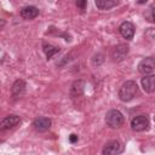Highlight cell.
<instances>
[{"mask_svg": "<svg viewBox=\"0 0 155 155\" xmlns=\"http://www.w3.org/2000/svg\"><path fill=\"white\" fill-rule=\"evenodd\" d=\"M86 2H87V0H76V6L80 8V10H85L86 8Z\"/></svg>", "mask_w": 155, "mask_h": 155, "instance_id": "cell-17", "label": "cell"}, {"mask_svg": "<svg viewBox=\"0 0 155 155\" xmlns=\"http://www.w3.org/2000/svg\"><path fill=\"white\" fill-rule=\"evenodd\" d=\"M154 70H155V61L151 57L143 58L138 64V71L143 75L154 74Z\"/></svg>", "mask_w": 155, "mask_h": 155, "instance_id": "cell-4", "label": "cell"}, {"mask_svg": "<svg viewBox=\"0 0 155 155\" xmlns=\"http://www.w3.org/2000/svg\"><path fill=\"white\" fill-rule=\"evenodd\" d=\"M125 117L122 113L117 109H111L105 114V124L110 128H119L124 125Z\"/></svg>", "mask_w": 155, "mask_h": 155, "instance_id": "cell-2", "label": "cell"}, {"mask_svg": "<svg viewBox=\"0 0 155 155\" xmlns=\"http://www.w3.org/2000/svg\"><path fill=\"white\" fill-rule=\"evenodd\" d=\"M25 87H27V85H25V81H24V80H22V79L16 80V81L13 82L12 87H11V93H12V96H13L15 98L22 97V96L24 94V92H25Z\"/></svg>", "mask_w": 155, "mask_h": 155, "instance_id": "cell-11", "label": "cell"}, {"mask_svg": "<svg viewBox=\"0 0 155 155\" xmlns=\"http://www.w3.org/2000/svg\"><path fill=\"white\" fill-rule=\"evenodd\" d=\"M19 122H21V117H19L18 115H15V114L7 115L5 119H2V120L0 121V131L11 130V128H13L15 126H17Z\"/></svg>", "mask_w": 155, "mask_h": 155, "instance_id": "cell-7", "label": "cell"}, {"mask_svg": "<svg viewBox=\"0 0 155 155\" xmlns=\"http://www.w3.org/2000/svg\"><path fill=\"white\" fill-rule=\"evenodd\" d=\"M122 150H124V145L119 140H110L104 145L102 153L103 155H116L122 153Z\"/></svg>", "mask_w": 155, "mask_h": 155, "instance_id": "cell-6", "label": "cell"}, {"mask_svg": "<svg viewBox=\"0 0 155 155\" xmlns=\"http://www.w3.org/2000/svg\"><path fill=\"white\" fill-rule=\"evenodd\" d=\"M4 25H5V21H4V19H0V29H1Z\"/></svg>", "mask_w": 155, "mask_h": 155, "instance_id": "cell-19", "label": "cell"}, {"mask_svg": "<svg viewBox=\"0 0 155 155\" xmlns=\"http://www.w3.org/2000/svg\"><path fill=\"white\" fill-rule=\"evenodd\" d=\"M39 15V10L38 7L35 6H24L22 10H21V17L23 19H34L36 16Z\"/></svg>", "mask_w": 155, "mask_h": 155, "instance_id": "cell-12", "label": "cell"}, {"mask_svg": "<svg viewBox=\"0 0 155 155\" xmlns=\"http://www.w3.org/2000/svg\"><path fill=\"white\" fill-rule=\"evenodd\" d=\"M149 126H150V122H149L148 116H145V115H138L131 120V128L136 132L147 131L149 128Z\"/></svg>", "mask_w": 155, "mask_h": 155, "instance_id": "cell-3", "label": "cell"}, {"mask_svg": "<svg viewBox=\"0 0 155 155\" xmlns=\"http://www.w3.org/2000/svg\"><path fill=\"white\" fill-rule=\"evenodd\" d=\"M33 127L38 132H46L51 127V120L48 117H45V116L36 117L33 121Z\"/></svg>", "mask_w": 155, "mask_h": 155, "instance_id": "cell-9", "label": "cell"}, {"mask_svg": "<svg viewBox=\"0 0 155 155\" xmlns=\"http://www.w3.org/2000/svg\"><path fill=\"white\" fill-rule=\"evenodd\" d=\"M148 0H138V4H145Z\"/></svg>", "mask_w": 155, "mask_h": 155, "instance_id": "cell-20", "label": "cell"}, {"mask_svg": "<svg viewBox=\"0 0 155 155\" xmlns=\"http://www.w3.org/2000/svg\"><path fill=\"white\" fill-rule=\"evenodd\" d=\"M42 50H44V52H45L47 59H50L53 54H56L57 52H59V47L53 46V45L47 44V42H44V44H42Z\"/></svg>", "mask_w": 155, "mask_h": 155, "instance_id": "cell-15", "label": "cell"}, {"mask_svg": "<svg viewBox=\"0 0 155 155\" xmlns=\"http://www.w3.org/2000/svg\"><path fill=\"white\" fill-rule=\"evenodd\" d=\"M142 87L147 93H153L155 91V76L154 74L150 75H144V78H142Z\"/></svg>", "mask_w": 155, "mask_h": 155, "instance_id": "cell-10", "label": "cell"}, {"mask_svg": "<svg viewBox=\"0 0 155 155\" xmlns=\"http://www.w3.org/2000/svg\"><path fill=\"white\" fill-rule=\"evenodd\" d=\"M94 2L99 10H109L117 4V0H94Z\"/></svg>", "mask_w": 155, "mask_h": 155, "instance_id": "cell-14", "label": "cell"}, {"mask_svg": "<svg viewBox=\"0 0 155 155\" xmlns=\"http://www.w3.org/2000/svg\"><path fill=\"white\" fill-rule=\"evenodd\" d=\"M78 134H75V133H71L70 136H69V140H70V143H75V142H78Z\"/></svg>", "mask_w": 155, "mask_h": 155, "instance_id": "cell-18", "label": "cell"}, {"mask_svg": "<svg viewBox=\"0 0 155 155\" xmlns=\"http://www.w3.org/2000/svg\"><path fill=\"white\" fill-rule=\"evenodd\" d=\"M119 31H120V34H121V36L124 39L131 40L133 38V35H134V25L128 21L122 22L120 24V27H119Z\"/></svg>", "mask_w": 155, "mask_h": 155, "instance_id": "cell-8", "label": "cell"}, {"mask_svg": "<svg viewBox=\"0 0 155 155\" xmlns=\"http://www.w3.org/2000/svg\"><path fill=\"white\" fill-rule=\"evenodd\" d=\"M103 61H104V58H103V54L98 53V54H96V56L92 58V64L98 67V65H101V64L103 63Z\"/></svg>", "mask_w": 155, "mask_h": 155, "instance_id": "cell-16", "label": "cell"}, {"mask_svg": "<svg viewBox=\"0 0 155 155\" xmlns=\"http://www.w3.org/2000/svg\"><path fill=\"white\" fill-rule=\"evenodd\" d=\"M84 90H85V82L82 80H76L71 84V87H70V94L73 97H79L84 93Z\"/></svg>", "mask_w": 155, "mask_h": 155, "instance_id": "cell-13", "label": "cell"}, {"mask_svg": "<svg viewBox=\"0 0 155 155\" xmlns=\"http://www.w3.org/2000/svg\"><path fill=\"white\" fill-rule=\"evenodd\" d=\"M128 50H130V47H128L126 44H119V45H116V46L111 50V53H110L111 59H113L114 62H121V61L127 56Z\"/></svg>", "mask_w": 155, "mask_h": 155, "instance_id": "cell-5", "label": "cell"}, {"mask_svg": "<svg viewBox=\"0 0 155 155\" xmlns=\"http://www.w3.org/2000/svg\"><path fill=\"white\" fill-rule=\"evenodd\" d=\"M138 93V85L133 80H127L122 84V86L119 90V98L122 102H130L132 101Z\"/></svg>", "mask_w": 155, "mask_h": 155, "instance_id": "cell-1", "label": "cell"}]
</instances>
